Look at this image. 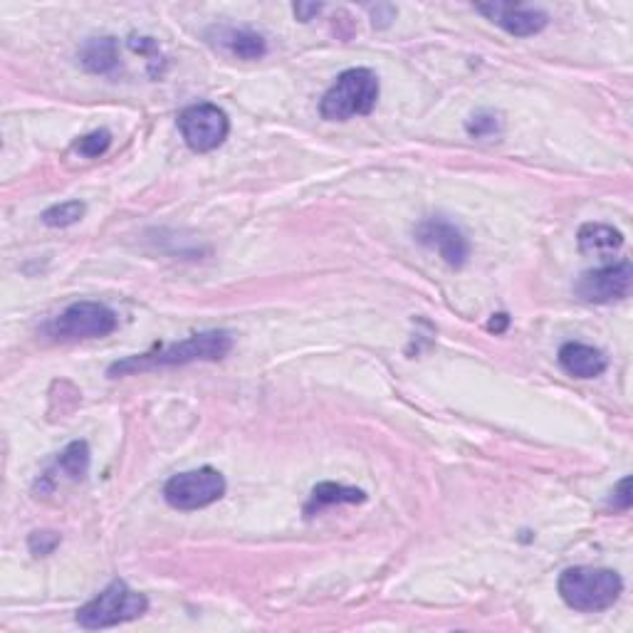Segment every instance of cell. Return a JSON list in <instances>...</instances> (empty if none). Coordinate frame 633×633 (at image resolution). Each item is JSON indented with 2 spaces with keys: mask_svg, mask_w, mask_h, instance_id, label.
Returning <instances> with one entry per match:
<instances>
[{
  "mask_svg": "<svg viewBox=\"0 0 633 633\" xmlns=\"http://www.w3.org/2000/svg\"><path fill=\"white\" fill-rule=\"evenodd\" d=\"M633 270L629 260L604 265V268L587 270L574 285V292L591 305H609V302L626 300L631 295Z\"/></svg>",
  "mask_w": 633,
  "mask_h": 633,
  "instance_id": "obj_8",
  "label": "cell"
},
{
  "mask_svg": "<svg viewBox=\"0 0 633 633\" xmlns=\"http://www.w3.org/2000/svg\"><path fill=\"white\" fill-rule=\"evenodd\" d=\"M480 15L495 23L498 28L505 30L507 35L515 38H532V35L542 33L549 25V15L540 8H530V5L520 3H478L475 5Z\"/></svg>",
  "mask_w": 633,
  "mask_h": 633,
  "instance_id": "obj_10",
  "label": "cell"
},
{
  "mask_svg": "<svg viewBox=\"0 0 633 633\" xmlns=\"http://www.w3.org/2000/svg\"><path fill=\"white\" fill-rule=\"evenodd\" d=\"M179 132L188 149L196 154H208L228 139V114L211 102L191 104L179 114Z\"/></svg>",
  "mask_w": 633,
  "mask_h": 633,
  "instance_id": "obj_7",
  "label": "cell"
},
{
  "mask_svg": "<svg viewBox=\"0 0 633 633\" xmlns=\"http://www.w3.org/2000/svg\"><path fill=\"white\" fill-rule=\"evenodd\" d=\"M226 488V478L216 468H208L206 465V468L186 470V473L174 475L164 485V500L174 510L191 512L221 500L226 495Z\"/></svg>",
  "mask_w": 633,
  "mask_h": 633,
  "instance_id": "obj_6",
  "label": "cell"
},
{
  "mask_svg": "<svg viewBox=\"0 0 633 633\" xmlns=\"http://www.w3.org/2000/svg\"><path fill=\"white\" fill-rule=\"evenodd\" d=\"M112 144V134L107 129H97V132L82 136L75 144V151H80V156H87V159H99L104 151Z\"/></svg>",
  "mask_w": 633,
  "mask_h": 633,
  "instance_id": "obj_18",
  "label": "cell"
},
{
  "mask_svg": "<svg viewBox=\"0 0 633 633\" xmlns=\"http://www.w3.org/2000/svg\"><path fill=\"white\" fill-rule=\"evenodd\" d=\"M87 206L82 201H65V203H57V206L47 208L43 213V223L47 228H70L75 223H80L85 218Z\"/></svg>",
  "mask_w": 633,
  "mask_h": 633,
  "instance_id": "obj_17",
  "label": "cell"
},
{
  "mask_svg": "<svg viewBox=\"0 0 633 633\" xmlns=\"http://www.w3.org/2000/svg\"><path fill=\"white\" fill-rule=\"evenodd\" d=\"M117 315L102 302H75L62 315L47 324V334L60 342H80V339H102L117 329Z\"/></svg>",
  "mask_w": 633,
  "mask_h": 633,
  "instance_id": "obj_5",
  "label": "cell"
},
{
  "mask_svg": "<svg viewBox=\"0 0 633 633\" xmlns=\"http://www.w3.org/2000/svg\"><path fill=\"white\" fill-rule=\"evenodd\" d=\"M80 62L92 75H109L119 65V50L114 38H90L80 47Z\"/></svg>",
  "mask_w": 633,
  "mask_h": 633,
  "instance_id": "obj_14",
  "label": "cell"
},
{
  "mask_svg": "<svg viewBox=\"0 0 633 633\" xmlns=\"http://www.w3.org/2000/svg\"><path fill=\"white\" fill-rule=\"evenodd\" d=\"M230 349H233V337H230V332L211 329V332L193 334V337L183 339V342L166 344V347L154 349V352L122 359V362L109 366V376H112V379H119V376L136 374V371L186 366L193 362H218V359L228 357Z\"/></svg>",
  "mask_w": 633,
  "mask_h": 633,
  "instance_id": "obj_1",
  "label": "cell"
},
{
  "mask_svg": "<svg viewBox=\"0 0 633 633\" xmlns=\"http://www.w3.org/2000/svg\"><path fill=\"white\" fill-rule=\"evenodd\" d=\"M416 240L426 248L436 250L451 268H463L470 258V243L463 235V230L453 226L451 221L441 216H433L421 221L413 230Z\"/></svg>",
  "mask_w": 633,
  "mask_h": 633,
  "instance_id": "obj_9",
  "label": "cell"
},
{
  "mask_svg": "<svg viewBox=\"0 0 633 633\" xmlns=\"http://www.w3.org/2000/svg\"><path fill=\"white\" fill-rule=\"evenodd\" d=\"M559 366L574 379H596L606 371L609 359L601 349L582 342H567L559 349Z\"/></svg>",
  "mask_w": 633,
  "mask_h": 633,
  "instance_id": "obj_11",
  "label": "cell"
},
{
  "mask_svg": "<svg viewBox=\"0 0 633 633\" xmlns=\"http://www.w3.org/2000/svg\"><path fill=\"white\" fill-rule=\"evenodd\" d=\"M55 468L70 480H85L87 470H90V446L85 441H75L57 455Z\"/></svg>",
  "mask_w": 633,
  "mask_h": 633,
  "instance_id": "obj_16",
  "label": "cell"
},
{
  "mask_svg": "<svg viewBox=\"0 0 633 633\" xmlns=\"http://www.w3.org/2000/svg\"><path fill=\"white\" fill-rule=\"evenodd\" d=\"M57 544H60V535H55V532H33L28 540L30 552L35 557H47V554L55 552Z\"/></svg>",
  "mask_w": 633,
  "mask_h": 633,
  "instance_id": "obj_20",
  "label": "cell"
},
{
  "mask_svg": "<svg viewBox=\"0 0 633 633\" xmlns=\"http://www.w3.org/2000/svg\"><path fill=\"white\" fill-rule=\"evenodd\" d=\"M371 18H374L376 28H389L391 20H396V8L394 5H376L371 8Z\"/></svg>",
  "mask_w": 633,
  "mask_h": 633,
  "instance_id": "obj_22",
  "label": "cell"
},
{
  "mask_svg": "<svg viewBox=\"0 0 633 633\" xmlns=\"http://www.w3.org/2000/svg\"><path fill=\"white\" fill-rule=\"evenodd\" d=\"M577 243L582 253L609 258V255H614L616 250H621V245H624V235H621L616 228L606 226V223H587V226L579 228Z\"/></svg>",
  "mask_w": 633,
  "mask_h": 633,
  "instance_id": "obj_12",
  "label": "cell"
},
{
  "mask_svg": "<svg viewBox=\"0 0 633 633\" xmlns=\"http://www.w3.org/2000/svg\"><path fill=\"white\" fill-rule=\"evenodd\" d=\"M149 611V599L139 591L129 589L127 582L117 579L107 589L99 591L92 601H87L77 611V624L87 631L109 629V626L127 624V621L139 619Z\"/></svg>",
  "mask_w": 633,
  "mask_h": 633,
  "instance_id": "obj_4",
  "label": "cell"
},
{
  "mask_svg": "<svg viewBox=\"0 0 633 633\" xmlns=\"http://www.w3.org/2000/svg\"><path fill=\"white\" fill-rule=\"evenodd\" d=\"M381 85L376 72L366 67H352L342 72L319 102V114L327 122H347L352 117L371 114L379 99Z\"/></svg>",
  "mask_w": 633,
  "mask_h": 633,
  "instance_id": "obj_3",
  "label": "cell"
},
{
  "mask_svg": "<svg viewBox=\"0 0 633 633\" xmlns=\"http://www.w3.org/2000/svg\"><path fill=\"white\" fill-rule=\"evenodd\" d=\"M507 327H510V317H507L505 312H500V315H493V319L488 322V329H490V332H495V334H502Z\"/></svg>",
  "mask_w": 633,
  "mask_h": 633,
  "instance_id": "obj_24",
  "label": "cell"
},
{
  "mask_svg": "<svg viewBox=\"0 0 633 633\" xmlns=\"http://www.w3.org/2000/svg\"><path fill=\"white\" fill-rule=\"evenodd\" d=\"M557 589L569 609L596 614V611L611 609L619 601L624 582L614 569L572 567L562 572Z\"/></svg>",
  "mask_w": 633,
  "mask_h": 633,
  "instance_id": "obj_2",
  "label": "cell"
},
{
  "mask_svg": "<svg viewBox=\"0 0 633 633\" xmlns=\"http://www.w3.org/2000/svg\"><path fill=\"white\" fill-rule=\"evenodd\" d=\"M319 10H322V5L319 3H297L295 5V15H297V20H302V23H307V20H312V15H317Z\"/></svg>",
  "mask_w": 633,
  "mask_h": 633,
  "instance_id": "obj_23",
  "label": "cell"
},
{
  "mask_svg": "<svg viewBox=\"0 0 633 633\" xmlns=\"http://www.w3.org/2000/svg\"><path fill=\"white\" fill-rule=\"evenodd\" d=\"M218 38L230 55L240 57V60H260L268 52V43H265L263 35L253 33V30L223 28L218 30Z\"/></svg>",
  "mask_w": 633,
  "mask_h": 633,
  "instance_id": "obj_15",
  "label": "cell"
},
{
  "mask_svg": "<svg viewBox=\"0 0 633 633\" xmlns=\"http://www.w3.org/2000/svg\"><path fill=\"white\" fill-rule=\"evenodd\" d=\"M609 505L614 507V510H621V512L631 510V505H633V498H631V478H624L619 485H616L614 493H611Z\"/></svg>",
  "mask_w": 633,
  "mask_h": 633,
  "instance_id": "obj_21",
  "label": "cell"
},
{
  "mask_svg": "<svg viewBox=\"0 0 633 633\" xmlns=\"http://www.w3.org/2000/svg\"><path fill=\"white\" fill-rule=\"evenodd\" d=\"M465 129H468V134L473 139H488V136H495L500 132V119L493 112H478L468 119Z\"/></svg>",
  "mask_w": 633,
  "mask_h": 633,
  "instance_id": "obj_19",
  "label": "cell"
},
{
  "mask_svg": "<svg viewBox=\"0 0 633 633\" xmlns=\"http://www.w3.org/2000/svg\"><path fill=\"white\" fill-rule=\"evenodd\" d=\"M366 500V493L359 488H349V485H337V483H319L312 490L310 500L305 505V515L315 517L317 512H322L324 507L332 505H359Z\"/></svg>",
  "mask_w": 633,
  "mask_h": 633,
  "instance_id": "obj_13",
  "label": "cell"
}]
</instances>
